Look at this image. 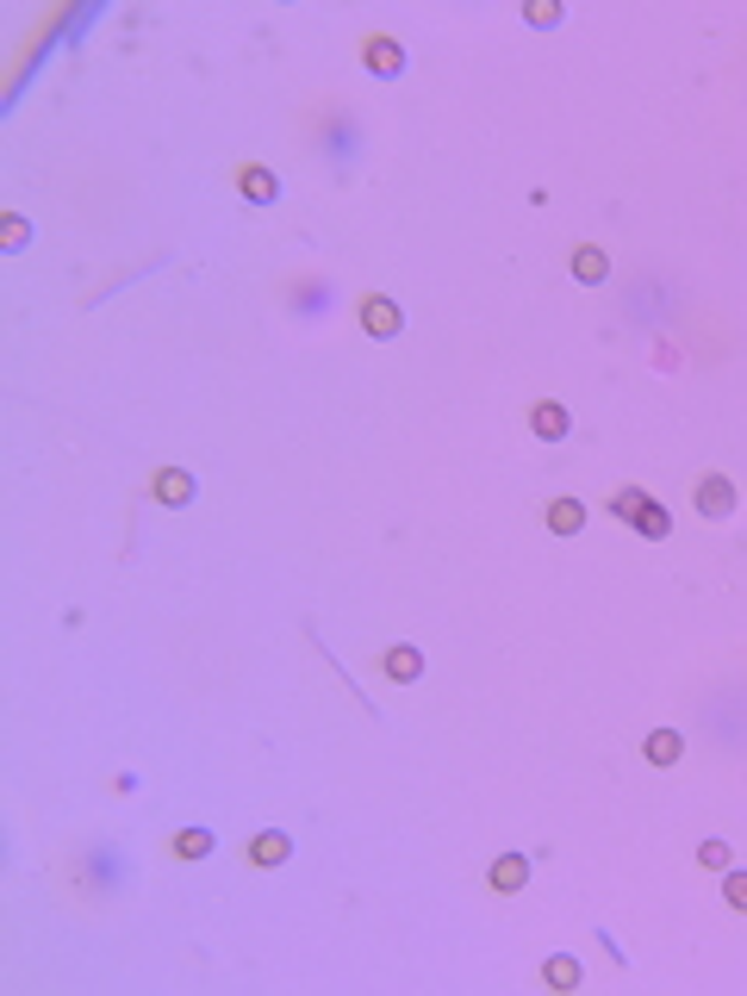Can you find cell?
Listing matches in <instances>:
<instances>
[{
  "label": "cell",
  "mask_w": 747,
  "mask_h": 996,
  "mask_svg": "<svg viewBox=\"0 0 747 996\" xmlns=\"http://www.w3.org/2000/svg\"><path fill=\"white\" fill-rule=\"evenodd\" d=\"M362 63H367L374 82H399L405 75V44L399 38H386V32H367L362 38Z\"/></svg>",
  "instance_id": "obj_1"
},
{
  "label": "cell",
  "mask_w": 747,
  "mask_h": 996,
  "mask_svg": "<svg viewBox=\"0 0 747 996\" xmlns=\"http://www.w3.org/2000/svg\"><path fill=\"white\" fill-rule=\"evenodd\" d=\"M362 330L374 337V343H386V337H399L405 330V311L399 299H386V293H362Z\"/></svg>",
  "instance_id": "obj_2"
},
{
  "label": "cell",
  "mask_w": 747,
  "mask_h": 996,
  "mask_svg": "<svg viewBox=\"0 0 747 996\" xmlns=\"http://www.w3.org/2000/svg\"><path fill=\"white\" fill-rule=\"evenodd\" d=\"M692 505H697V517H729L735 511V480L729 474H697Z\"/></svg>",
  "instance_id": "obj_3"
},
{
  "label": "cell",
  "mask_w": 747,
  "mask_h": 996,
  "mask_svg": "<svg viewBox=\"0 0 747 996\" xmlns=\"http://www.w3.org/2000/svg\"><path fill=\"white\" fill-rule=\"evenodd\" d=\"M244 859L262 866V872H268V866H287V859H294V835H287V828H262L256 841L244 847Z\"/></svg>",
  "instance_id": "obj_4"
},
{
  "label": "cell",
  "mask_w": 747,
  "mask_h": 996,
  "mask_svg": "<svg viewBox=\"0 0 747 996\" xmlns=\"http://www.w3.org/2000/svg\"><path fill=\"white\" fill-rule=\"evenodd\" d=\"M487 884H492L499 897H517L523 884H530V854H499V859L487 866Z\"/></svg>",
  "instance_id": "obj_5"
},
{
  "label": "cell",
  "mask_w": 747,
  "mask_h": 996,
  "mask_svg": "<svg viewBox=\"0 0 747 996\" xmlns=\"http://www.w3.org/2000/svg\"><path fill=\"white\" fill-rule=\"evenodd\" d=\"M530 430H536L542 443H561V436L574 430V417H567L561 399H536V405H530Z\"/></svg>",
  "instance_id": "obj_6"
},
{
  "label": "cell",
  "mask_w": 747,
  "mask_h": 996,
  "mask_svg": "<svg viewBox=\"0 0 747 996\" xmlns=\"http://www.w3.org/2000/svg\"><path fill=\"white\" fill-rule=\"evenodd\" d=\"M237 193H244L249 206H275V200H280V181L262 169V162H244V169H237Z\"/></svg>",
  "instance_id": "obj_7"
},
{
  "label": "cell",
  "mask_w": 747,
  "mask_h": 996,
  "mask_svg": "<svg viewBox=\"0 0 747 996\" xmlns=\"http://www.w3.org/2000/svg\"><path fill=\"white\" fill-rule=\"evenodd\" d=\"M574 280H579V287H605V280H610V256L598 250V243H579V250H574Z\"/></svg>",
  "instance_id": "obj_8"
},
{
  "label": "cell",
  "mask_w": 747,
  "mask_h": 996,
  "mask_svg": "<svg viewBox=\"0 0 747 996\" xmlns=\"http://www.w3.org/2000/svg\"><path fill=\"white\" fill-rule=\"evenodd\" d=\"M381 672H386V679H399V686H412L417 672H424V654H417L412 642H399V648L381 654Z\"/></svg>",
  "instance_id": "obj_9"
},
{
  "label": "cell",
  "mask_w": 747,
  "mask_h": 996,
  "mask_svg": "<svg viewBox=\"0 0 747 996\" xmlns=\"http://www.w3.org/2000/svg\"><path fill=\"white\" fill-rule=\"evenodd\" d=\"M542 517H548V530H555V536H579V530H586V505H579V498H548V511H542Z\"/></svg>",
  "instance_id": "obj_10"
},
{
  "label": "cell",
  "mask_w": 747,
  "mask_h": 996,
  "mask_svg": "<svg viewBox=\"0 0 747 996\" xmlns=\"http://www.w3.org/2000/svg\"><path fill=\"white\" fill-rule=\"evenodd\" d=\"M629 530H636V536H648V542H666V536H673V517H666V505H661V498L648 492V505L636 511V523H629Z\"/></svg>",
  "instance_id": "obj_11"
},
{
  "label": "cell",
  "mask_w": 747,
  "mask_h": 996,
  "mask_svg": "<svg viewBox=\"0 0 747 996\" xmlns=\"http://www.w3.org/2000/svg\"><path fill=\"white\" fill-rule=\"evenodd\" d=\"M642 754H648V766H679V754H685V735H679V729H654V735L642 741Z\"/></svg>",
  "instance_id": "obj_12"
},
{
  "label": "cell",
  "mask_w": 747,
  "mask_h": 996,
  "mask_svg": "<svg viewBox=\"0 0 747 996\" xmlns=\"http://www.w3.org/2000/svg\"><path fill=\"white\" fill-rule=\"evenodd\" d=\"M150 492H157L162 505H169V511H181V505H188V498H193V480H188V474H181V467H162L157 480H150Z\"/></svg>",
  "instance_id": "obj_13"
},
{
  "label": "cell",
  "mask_w": 747,
  "mask_h": 996,
  "mask_svg": "<svg viewBox=\"0 0 747 996\" xmlns=\"http://www.w3.org/2000/svg\"><path fill=\"white\" fill-rule=\"evenodd\" d=\"M579 978H586V972H579L574 953H555V960L542 965V984H548V990H579Z\"/></svg>",
  "instance_id": "obj_14"
},
{
  "label": "cell",
  "mask_w": 747,
  "mask_h": 996,
  "mask_svg": "<svg viewBox=\"0 0 747 996\" xmlns=\"http://www.w3.org/2000/svg\"><path fill=\"white\" fill-rule=\"evenodd\" d=\"M169 854H174V859H206V854H212V828H174Z\"/></svg>",
  "instance_id": "obj_15"
},
{
  "label": "cell",
  "mask_w": 747,
  "mask_h": 996,
  "mask_svg": "<svg viewBox=\"0 0 747 996\" xmlns=\"http://www.w3.org/2000/svg\"><path fill=\"white\" fill-rule=\"evenodd\" d=\"M642 505H648L642 486H617V498H610V511L623 517V523H636V511H642Z\"/></svg>",
  "instance_id": "obj_16"
},
{
  "label": "cell",
  "mask_w": 747,
  "mask_h": 996,
  "mask_svg": "<svg viewBox=\"0 0 747 996\" xmlns=\"http://www.w3.org/2000/svg\"><path fill=\"white\" fill-rule=\"evenodd\" d=\"M523 19H530L536 32H555V25H561V7H555V0H530V13H523Z\"/></svg>",
  "instance_id": "obj_17"
},
{
  "label": "cell",
  "mask_w": 747,
  "mask_h": 996,
  "mask_svg": "<svg viewBox=\"0 0 747 996\" xmlns=\"http://www.w3.org/2000/svg\"><path fill=\"white\" fill-rule=\"evenodd\" d=\"M723 903H729L735 915H747V872H729V878H723Z\"/></svg>",
  "instance_id": "obj_18"
},
{
  "label": "cell",
  "mask_w": 747,
  "mask_h": 996,
  "mask_svg": "<svg viewBox=\"0 0 747 996\" xmlns=\"http://www.w3.org/2000/svg\"><path fill=\"white\" fill-rule=\"evenodd\" d=\"M697 866H711V872H723V866H729V841H697Z\"/></svg>",
  "instance_id": "obj_19"
},
{
  "label": "cell",
  "mask_w": 747,
  "mask_h": 996,
  "mask_svg": "<svg viewBox=\"0 0 747 996\" xmlns=\"http://www.w3.org/2000/svg\"><path fill=\"white\" fill-rule=\"evenodd\" d=\"M0 237H7V250H25L32 231H25V219H7V224H0Z\"/></svg>",
  "instance_id": "obj_20"
}]
</instances>
